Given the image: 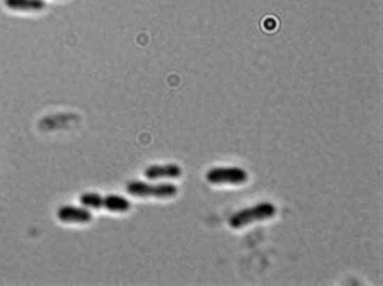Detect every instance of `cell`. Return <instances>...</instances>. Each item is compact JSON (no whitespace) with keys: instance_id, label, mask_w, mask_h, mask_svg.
I'll return each mask as SVG.
<instances>
[{"instance_id":"obj_4","label":"cell","mask_w":383,"mask_h":286,"mask_svg":"<svg viewBox=\"0 0 383 286\" xmlns=\"http://www.w3.org/2000/svg\"><path fill=\"white\" fill-rule=\"evenodd\" d=\"M57 217L63 223H89L93 220V215L88 209L73 207V205H63L58 209Z\"/></svg>"},{"instance_id":"obj_8","label":"cell","mask_w":383,"mask_h":286,"mask_svg":"<svg viewBox=\"0 0 383 286\" xmlns=\"http://www.w3.org/2000/svg\"><path fill=\"white\" fill-rule=\"evenodd\" d=\"M81 204L84 207H93V209H102V200L104 198L97 193H84L81 198Z\"/></svg>"},{"instance_id":"obj_6","label":"cell","mask_w":383,"mask_h":286,"mask_svg":"<svg viewBox=\"0 0 383 286\" xmlns=\"http://www.w3.org/2000/svg\"><path fill=\"white\" fill-rule=\"evenodd\" d=\"M5 5L10 10H19V12H39L45 8L44 0H5Z\"/></svg>"},{"instance_id":"obj_2","label":"cell","mask_w":383,"mask_h":286,"mask_svg":"<svg viewBox=\"0 0 383 286\" xmlns=\"http://www.w3.org/2000/svg\"><path fill=\"white\" fill-rule=\"evenodd\" d=\"M128 194L136 196V198H157V199H167L173 198L178 193V188L175 184H148L141 182H130L127 184Z\"/></svg>"},{"instance_id":"obj_3","label":"cell","mask_w":383,"mask_h":286,"mask_svg":"<svg viewBox=\"0 0 383 286\" xmlns=\"http://www.w3.org/2000/svg\"><path fill=\"white\" fill-rule=\"evenodd\" d=\"M210 184H243L248 182V173L240 167H215L208 173Z\"/></svg>"},{"instance_id":"obj_5","label":"cell","mask_w":383,"mask_h":286,"mask_svg":"<svg viewBox=\"0 0 383 286\" xmlns=\"http://www.w3.org/2000/svg\"><path fill=\"white\" fill-rule=\"evenodd\" d=\"M146 178L159 180V178H178L181 177V168L175 164L169 165H150L146 168Z\"/></svg>"},{"instance_id":"obj_1","label":"cell","mask_w":383,"mask_h":286,"mask_svg":"<svg viewBox=\"0 0 383 286\" xmlns=\"http://www.w3.org/2000/svg\"><path fill=\"white\" fill-rule=\"evenodd\" d=\"M276 209L274 204L262 202L257 204L254 207L240 210V212L233 214L230 217V227L231 228H243L246 225H251L254 222H264L267 219H272L275 215Z\"/></svg>"},{"instance_id":"obj_7","label":"cell","mask_w":383,"mask_h":286,"mask_svg":"<svg viewBox=\"0 0 383 286\" xmlns=\"http://www.w3.org/2000/svg\"><path fill=\"white\" fill-rule=\"evenodd\" d=\"M130 207H131L130 200L115 194L105 196L102 200V209H107L110 212H127V210H130Z\"/></svg>"}]
</instances>
